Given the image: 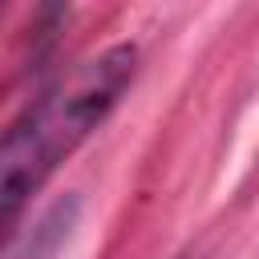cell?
<instances>
[{
  "mask_svg": "<svg viewBox=\"0 0 259 259\" xmlns=\"http://www.w3.org/2000/svg\"><path fill=\"white\" fill-rule=\"evenodd\" d=\"M138 49L113 45L89 61H81L69 77L45 89L8 130L4 166H0V214L16 223L20 206L40 190V182L101 125V117L117 105L121 89L134 81Z\"/></svg>",
  "mask_w": 259,
  "mask_h": 259,
  "instance_id": "cell-1",
  "label": "cell"
},
{
  "mask_svg": "<svg viewBox=\"0 0 259 259\" xmlns=\"http://www.w3.org/2000/svg\"><path fill=\"white\" fill-rule=\"evenodd\" d=\"M77 210H81L77 198H61V202H53V206L36 219V227H32L24 239L12 243L8 259H57L61 243L69 239V231H73V223H77Z\"/></svg>",
  "mask_w": 259,
  "mask_h": 259,
  "instance_id": "cell-2",
  "label": "cell"
}]
</instances>
